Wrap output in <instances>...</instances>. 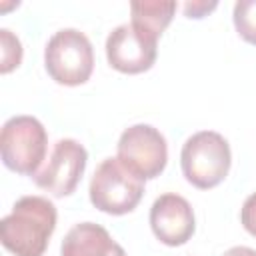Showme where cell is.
<instances>
[{
    "instance_id": "3",
    "label": "cell",
    "mask_w": 256,
    "mask_h": 256,
    "mask_svg": "<svg viewBox=\"0 0 256 256\" xmlns=\"http://www.w3.org/2000/svg\"><path fill=\"white\" fill-rule=\"evenodd\" d=\"M48 152V134L44 124L34 116H12L0 132V154L8 170L24 176H34Z\"/></svg>"
},
{
    "instance_id": "6",
    "label": "cell",
    "mask_w": 256,
    "mask_h": 256,
    "mask_svg": "<svg viewBox=\"0 0 256 256\" xmlns=\"http://www.w3.org/2000/svg\"><path fill=\"white\" fill-rule=\"evenodd\" d=\"M118 160L142 180L160 176L168 162V144L162 132L150 124H134L118 138Z\"/></svg>"
},
{
    "instance_id": "15",
    "label": "cell",
    "mask_w": 256,
    "mask_h": 256,
    "mask_svg": "<svg viewBox=\"0 0 256 256\" xmlns=\"http://www.w3.org/2000/svg\"><path fill=\"white\" fill-rule=\"evenodd\" d=\"M218 4L216 2H204V0H196V2H186L184 4V14L188 18H204L208 12H212Z\"/></svg>"
},
{
    "instance_id": "8",
    "label": "cell",
    "mask_w": 256,
    "mask_h": 256,
    "mask_svg": "<svg viewBox=\"0 0 256 256\" xmlns=\"http://www.w3.org/2000/svg\"><path fill=\"white\" fill-rule=\"evenodd\" d=\"M156 46L158 40L142 34L132 24H120L106 38V58L122 74H142L154 66L158 56Z\"/></svg>"
},
{
    "instance_id": "11",
    "label": "cell",
    "mask_w": 256,
    "mask_h": 256,
    "mask_svg": "<svg viewBox=\"0 0 256 256\" xmlns=\"http://www.w3.org/2000/svg\"><path fill=\"white\" fill-rule=\"evenodd\" d=\"M178 4L176 2H158V0H136L130 2V24L142 34L158 40L162 32L174 18Z\"/></svg>"
},
{
    "instance_id": "14",
    "label": "cell",
    "mask_w": 256,
    "mask_h": 256,
    "mask_svg": "<svg viewBox=\"0 0 256 256\" xmlns=\"http://www.w3.org/2000/svg\"><path fill=\"white\" fill-rule=\"evenodd\" d=\"M240 222H242L244 230H246L250 236L256 238V192H252V194L244 200V204H242V208H240Z\"/></svg>"
},
{
    "instance_id": "13",
    "label": "cell",
    "mask_w": 256,
    "mask_h": 256,
    "mask_svg": "<svg viewBox=\"0 0 256 256\" xmlns=\"http://www.w3.org/2000/svg\"><path fill=\"white\" fill-rule=\"evenodd\" d=\"M0 56H2V62H0L2 74L12 72L22 62V44H20L18 36H14L8 28L0 30Z\"/></svg>"
},
{
    "instance_id": "1",
    "label": "cell",
    "mask_w": 256,
    "mask_h": 256,
    "mask_svg": "<svg viewBox=\"0 0 256 256\" xmlns=\"http://www.w3.org/2000/svg\"><path fill=\"white\" fill-rule=\"evenodd\" d=\"M56 206L44 196H22L0 220V242L14 256H42L56 230Z\"/></svg>"
},
{
    "instance_id": "2",
    "label": "cell",
    "mask_w": 256,
    "mask_h": 256,
    "mask_svg": "<svg viewBox=\"0 0 256 256\" xmlns=\"http://www.w3.org/2000/svg\"><path fill=\"white\" fill-rule=\"evenodd\" d=\"M230 144L214 130H200L192 134L180 152L182 174L198 190H210L224 182L230 172Z\"/></svg>"
},
{
    "instance_id": "9",
    "label": "cell",
    "mask_w": 256,
    "mask_h": 256,
    "mask_svg": "<svg viewBox=\"0 0 256 256\" xmlns=\"http://www.w3.org/2000/svg\"><path fill=\"white\" fill-rule=\"evenodd\" d=\"M150 228L166 246L186 244L196 230V218L190 202L174 192L158 196L150 208Z\"/></svg>"
},
{
    "instance_id": "5",
    "label": "cell",
    "mask_w": 256,
    "mask_h": 256,
    "mask_svg": "<svg viewBox=\"0 0 256 256\" xmlns=\"http://www.w3.org/2000/svg\"><path fill=\"white\" fill-rule=\"evenodd\" d=\"M48 76L62 86L88 82L94 70V50L88 36L76 28H62L52 34L44 48Z\"/></svg>"
},
{
    "instance_id": "4",
    "label": "cell",
    "mask_w": 256,
    "mask_h": 256,
    "mask_svg": "<svg viewBox=\"0 0 256 256\" xmlns=\"http://www.w3.org/2000/svg\"><path fill=\"white\" fill-rule=\"evenodd\" d=\"M144 182L146 180L130 172L118 158H104L90 180V202L100 212L112 216L128 214L140 204Z\"/></svg>"
},
{
    "instance_id": "12",
    "label": "cell",
    "mask_w": 256,
    "mask_h": 256,
    "mask_svg": "<svg viewBox=\"0 0 256 256\" xmlns=\"http://www.w3.org/2000/svg\"><path fill=\"white\" fill-rule=\"evenodd\" d=\"M232 20L238 36L256 46V0H238L234 4Z\"/></svg>"
},
{
    "instance_id": "10",
    "label": "cell",
    "mask_w": 256,
    "mask_h": 256,
    "mask_svg": "<svg viewBox=\"0 0 256 256\" xmlns=\"http://www.w3.org/2000/svg\"><path fill=\"white\" fill-rule=\"evenodd\" d=\"M62 256H126L110 232L94 222H80L68 230L60 246Z\"/></svg>"
},
{
    "instance_id": "16",
    "label": "cell",
    "mask_w": 256,
    "mask_h": 256,
    "mask_svg": "<svg viewBox=\"0 0 256 256\" xmlns=\"http://www.w3.org/2000/svg\"><path fill=\"white\" fill-rule=\"evenodd\" d=\"M222 256H256V250L248 248V246H232Z\"/></svg>"
},
{
    "instance_id": "7",
    "label": "cell",
    "mask_w": 256,
    "mask_h": 256,
    "mask_svg": "<svg viewBox=\"0 0 256 256\" xmlns=\"http://www.w3.org/2000/svg\"><path fill=\"white\" fill-rule=\"evenodd\" d=\"M86 148L74 138H62L54 144L48 162L32 176V180L54 198L70 196L86 170Z\"/></svg>"
}]
</instances>
